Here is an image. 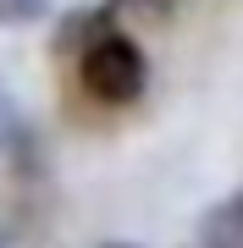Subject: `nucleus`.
<instances>
[{
    "instance_id": "obj_1",
    "label": "nucleus",
    "mask_w": 243,
    "mask_h": 248,
    "mask_svg": "<svg viewBox=\"0 0 243 248\" xmlns=\"http://www.w3.org/2000/svg\"><path fill=\"white\" fill-rule=\"evenodd\" d=\"M83 89H89L94 99H105V105H127V99L144 94V50L133 45L127 33H99L83 45Z\"/></svg>"
},
{
    "instance_id": "obj_2",
    "label": "nucleus",
    "mask_w": 243,
    "mask_h": 248,
    "mask_svg": "<svg viewBox=\"0 0 243 248\" xmlns=\"http://www.w3.org/2000/svg\"><path fill=\"white\" fill-rule=\"evenodd\" d=\"M199 248H243V193L221 199L199 221Z\"/></svg>"
},
{
    "instance_id": "obj_3",
    "label": "nucleus",
    "mask_w": 243,
    "mask_h": 248,
    "mask_svg": "<svg viewBox=\"0 0 243 248\" xmlns=\"http://www.w3.org/2000/svg\"><path fill=\"white\" fill-rule=\"evenodd\" d=\"M22 143H28V122H22L11 89L0 83V155H22Z\"/></svg>"
},
{
    "instance_id": "obj_4",
    "label": "nucleus",
    "mask_w": 243,
    "mask_h": 248,
    "mask_svg": "<svg viewBox=\"0 0 243 248\" xmlns=\"http://www.w3.org/2000/svg\"><path fill=\"white\" fill-rule=\"evenodd\" d=\"M50 11V0H0V28H22V22H39Z\"/></svg>"
},
{
    "instance_id": "obj_5",
    "label": "nucleus",
    "mask_w": 243,
    "mask_h": 248,
    "mask_svg": "<svg viewBox=\"0 0 243 248\" xmlns=\"http://www.w3.org/2000/svg\"><path fill=\"white\" fill-rule=\"evenodd\" d=\"M111 248H127V243H111Z\"/></svg>"
}]
</instances>
